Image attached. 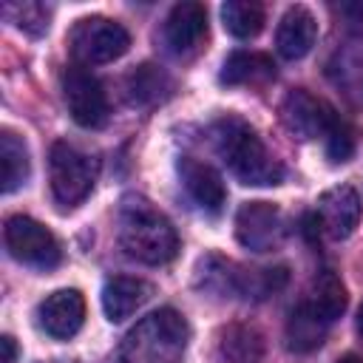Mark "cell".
<instances>
[{
  "instance_id": "cell-1",
  "label": "cell",
  "mask_w": 363,
  "mask_h": 363,
  "mask_svg": "<svg viewBox=\"0 0 363 363\" xmlns=\"http://www.w3.org/2000/svg\"><path fill=\"white\" fill-rule=\"evenodd\" d=\"M119 244L130 258L159 267L176 258L179 233L147 199L125 196L119 204Z\"/></svg>"
},
{
  "instance_id": "cell-2",
  "label": "cell",
  "mask_w": 363,
  "mask_h": 363,
  "mask_svg": "<svg viewBox=\"0 0 363 363\" xmlns=\"http://www.w3.org/2000/svg\"><path fill=\"white\" fill-rule=\"evenodd\" d=\"M190 326L182 312L164 306L142 318L119 346V363H182Z\"/></svg>"
},
{
  "instance_id": "cell-3",
  "label": "cell",
  "mask_w": 363,
  "mask_h": 363,
  "mask_svg": "<svg viewBox=\"0 0 363 363\" xmlns=\"http://www.w3.org/2000/svg\"><path fill=\"white\" fill-rule=\"evenodd\" d=\"M216 147L221 159L230 164L233 176L241 179L244 184L267 187V184H281L284 167L281 162L267 150V145L255 136V130L235 119L227 116L216 125Z\"/></svg>"
},
{
  "instance_id": "cell-4",
  "label": "cell",
  "mask_w": 363,
  "mask_h": 363,
  "mask_svg": "<svg viewBox=\"0 0 363 363\" xmlns=\"http://www.w3.org/2000/svg\"><path fill=\"white\" fill-rule=\"evenodd\" d=\"M130 48V34L108 17H82L68 34V51L79 65H102L119 60Z\"/></svg>"
},
{
  "instance_id": "cell-5",
  "label": "cell",
  "mask_w": 363,
  "mask_h": 363,
  "mask_svg": "<svg viewBox=\"0 0 363 363\" xmlns=\"http://www.w3.org/2000/svg\"><path fill=\"white\" fill-rule=\"evenodd\" d=\"M48 167H51V193L62 207L79 204L91 193L99 173V162L68 142L51 145Z\"/></svg>"
},
{
  "instance_id": "cell-6",
  "label": "cell",
  "mask_w": 363,
  "mask_h": 363,
  "mask_svg": "<svg viewBox=\"0 0 363 363\" xmlns=\"http://www.w3.org/2000/svg\"><path fill=\"white\" fill-rule=\"evenodd\" d=\"M3 241L11 258L37 269H54L62 258V250L54 233L45 224L34 221L31 216H9L3 227Z\"/></svg>"
},
{
  "instance_id": "cell-7",
  "label": "cell",
  "mask_w": 363,
  "mask_h": 363,
  "mask_svg": "<svg viewBox=\"0 0 363 363\" xmlns=\"http://www.w3.org/2000/svg\"><path fill=\"white\" fill-rule=\"evenodd\" d=\"M62 94H65V105L68 113L77 125L82 128H102L108 122V94L102 88V82L85 71L82 65H71L62 77Z\"/></svg>"
},
{
  "instance_id": "cell-8",
  "label": "cell",
  "mask_w": 363,
  "mask_h": 363,
  "mask_svg": "<svg viewBox=\"0 0 363 363\" xmlns=\"http://www.w3.org/2000/svg\"><path fill=\"white\" fill-rule=\"evenodd\" d=\"M286 235L284 213L269 201H247L235 213V238L252 252L275 250Z\"/></svg>"
},
{
  "instance_id": "cell-9",
  "label": "cell",
  "mask_w": 363,
  "mask_h": 363,
  "mask_svg": "<svg viewBox=\"0 0 363 363\" xmlns=\"http://www.w3.org/2000/svg\"><path fill=\"white\" fill-rule=\"evenodd\" d=\"M337 119L340 116L335 113L332 105H326L323 99L312 96L303 88L289 91L284 96V102H281V122L286 125V130L292 136H298L303 142L318 139V136H326Z\"/></svg>"
},
{
  "instance_id": "cell-10",
  "label": "cell",
  "mask_w": 363,
  "mask_h": 363,
  "mask_svg": "<svg viewBox=\"0 0 363 363\" xmlns=\"http://www.w3.org/2000/svg\"><path fill=\"white\" fill-rule=\"evenodd\" d=\"M85 320V298L79 289H57L37 306L40 329L54 340H68L82 329Z\"/></svg>"
},
{
  "instance_id": "cell-11",
  "label": "cell",
  "mask_w": 363,
  "mask_h": 363,
  "mask_svg": "<svg viewBox=\"0 0 363 363\" xmlns=\"http://www.w3.org/2000/svg\"><path fill=\"white\" fill-rule=\"evenodd\" d=\"M329 82L354 108H363V37L343 40L326 62Z\"/></svg>"
},
{
  "instance_id": "cell-12",
  "label": "cell",
  "mask_w": 363,
  "mask_h": 363,
  "mask_svg": "<svg viewBox=\"0 0 363 363\" xmlns=\"http://www.w3.org/2000/svg\"><path fill=\"white\" fill-rule=\"evenodd\" d=\"M318 221L329 238H349L360 221V196L349 184L329 187L318 199Z\"/></svg>"
},
{
  "instance_id": "cell-13",
  "label": "cell",
  "mask_w": 363,
  "mask_h": 363,
  "mask_svg": "<svg viewBox=\"0 0 363 363\" xmlns=\"http://www.w3.org/2000/svg\"><path fill=\"white\" fill-rule=\"evenodd\" d=\"M164 43L173 54H190L207 37V11L201 3H176L164 20Z\"/></svg>"
},
{
  "instance_id": "cell-14",
  "label": "cell",
  "mask_w": 363,
  "mask_h": 363,
  "mask_svg": "<svg viewBox=\"0 0 363 363\" xmlns=\"http://www.w3.org/2000/svg\"><path fill=\"white\" fill-rule=\"evenodd\" d=\"M179 179L184 184V190L190 193V199L207 210V213H218L227 201V190L224 182L218 176L216 167H210L207 162H199L193 156H182L179 159Z\"/></svg>"
},
{
  "instance_id": "cell-15",
  "label": "cell",
  "mask_w": 363,
  "mask_h": 363,
  "mask_svg": "<svg viewBox=\"0 0 363 363\" xmlns=\"http://www.w3.org/2000/svg\"><path fill=\"white\" fill-rule=\"evenodd\" d=\"M318 40V23L309 9L303 6H289L278 23L275 31V48L284 60H301L312 51Z\"/></svg>"
},
{
  "instance_id": "cell-16",
  "label": "cell",
  "mask_w": 363,
  "mask_h": 363,
  "mask_svg": "<svg viewBox=\"0 0 363 363\" xmlns=\"http://www.w3.org/2000/svg\"><path fill=\"white\" fill-rule=\"evenodd\" d=\"M150 298H153V284H147L145 278L116 275V278H108L102 286V309H105L108 320H113V323L130 318Z\"/></svg>"
},
{
  "instance_id": "cell-17",
  "label": "cell",
  "mask_w": 363,
  "mask_h": 363,
  "mask_svg": "<svg viewBox=\"0 0 363 363\" xmlns=\"http://www.w3.org/2000/svg\"><path fill=\"white\" fill-rule=\"evenodd\" d=\"M326 329H329V320L309 303H298L292 312H289V320H286V346L298 354H306V352H315L323 337H326Z\"/></svg>"
},
{
  "instance_id": "cell-18",
  "label": "cell",
  "mask_w": 363,
  "mask_h": 363,
  "mask_svg": "<svg viewBox=\"0 0 363 363\" xmlns=\"http://www.w3.org/2000/svg\"><path fill=\"white\" fill-rule=\"evenodd\" d=\"M264 335L252 326L244 323H233L227 329H221V340H218V354L224 363H264Z\"/></svg>"
},
{
  "instance_id": "cell-19",
  "label": "cell",
  "mask_w": 363,
  "mask_h": 363,
  "mask_svg": "<svg viewBox=\"0 0 363 363\" xmlns=\"http://www.w3.org/2000/svg\"><path fill=\"white\" fill-rule=\"evenodd\" d=\"M167 91H170V77L159 65H150V62L133 68L125 79V96L136 108H147V105L162 102L167 96Z\"/></svg>"
},
{
  "instance_id": "cell-20",
  "label": "cell",
  "mask_w": 363,
  "mask_h": 363,
  "mask_svg": "<svg viewBox=\"0 0 363 363\" xmlns=\"http://www.w3.org/2000/svg\"><path fill=\"white\" fill-rule=\"evenodd\" d=\"M269 77H275V65L267 54L258 51H233L218 74L224 85H250V82H264Z\"/></svg>"
},
{
  "instance_id": "cell-21",
  "label": "cell",
  "mask_w": 363,
  "mask_h": 363,
  "mask_svg": "<svg viewBox=\"0 0 363 363\" xmlns=\"http://www.w3.org/2000/svg\"><path fill=\"white\" fill-rule=\"evenodd\" d=\"M0 167H3V193H14L17 187L26 184L28 170H31V164H28V147L11 130H3L0 133Z\"/></svg>"
},
{
  "instance_id": "cell-22",
  "label": "cell",
  "mask_w": 363,
  "mask_h": 363,
  "mask_svg": "<svg viewBox=\"0 0 363 363\" xmlns=\"http://www.w3.org/2000/svg\"><path fill=\"white\" fill-rule=\"evenodd\" d=\"M221 23L233 37L250 40L264 28V9L250 0H227L221 6Z\"/></svg>"
},
{
  "instance_id": "cell-23",
  "label": "cell",
  "mask_w": 363,
  "mask_h": 363,
  "mask_svg": "<svg viewBox=\"0 0 363 363\" xmlns=\"http://www.w3.org/2000/svg\"><path fill=\"white\" fill-rule=\"evenodd\" d=\"M346 286L340 284V278L335 275V272H323L318 281H315V292H312V298H309V303L332 323L335 318H340L343 315V309H346Z\"/></svg>"
},
{
  "instance_id": "cell-24",
  "label": "cell",
  "mask_w": 363,
  "mask_h": 363,
  "mask_svg": "<svg viewBox=\"0 0 363 363\" xmlns=\"http://www.w3.org/2000/svg\"><path fill=\"white\" fill-rule=\"evenodd\" d=\"M6 14H14L17 28H23L31 37H40L48 31V20H51V9L43 3H20V6H9Z\"/></svg>"
},
{
  "instance_id": "cell-25",
  "label": "cell",
  "mask_w": 363,
  "mask_h": 363,
  "mask_svg": "<svg viewBox=\"0 0 363 363\" xmlns=\"http://www.w3.org/2000/svg\"><path fill=\"white\" fill-rule=\"evenodd\" d=\"M352 153H354V133L343 119H337L326 133V156L329 162H349Z\"/></svg>"
},
{
  "instance_id": "cell-26",
  "label": "cell",
  "mask_w": 363,
  "mask_h": 363,
  "mask_svg": "<svg viewBox=\"0 0 363 363\" xmlns=\"http://www.w3.org/2000/svg\"><path fill=\"white\" fill-rule=\"evenodd\" d=\"M0 349H3V360L0 363H17V343H14L11 335L0 337Z\"/></svg>"
},
{
  "instance_id": "cell-27",
  "label": "cell",
  "mask_w": 363,
  "mask_h": 363,
  "mask_svg": "<svg viewBox=\"0 0 363 363\" xmlns=\"http://www.w3.org/2000/svg\"><path fill=\"white\" fill-rule=\"evenodd\" d=\"M337 363H363V357H357V354H346V357H340Z\"/></svg>"
},
{
  "instance_id": "cell-28",
  "label": "cell",
  "mask_w": 363,
  "mask_h": 363,
  "mask_svg": "<svg viewBox=\"0 0 363 363\" xmlns=\"http://www.w3.org/2000/svg\"><path fill=\"white\" fill-rule=\"evenodd\" d=\"M357 329L363 332V303H360V309H357Z\"/></svg>"
}]
</instances>
